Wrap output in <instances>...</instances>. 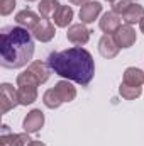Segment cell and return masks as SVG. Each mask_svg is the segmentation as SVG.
Here are the masks:
<instances>
[{
  "label": "cell",
  "instance_id": "cell-1",
  "mask_svg": "<svg viewBox=\"0 0 144 146\" xmlns=\"http://www.w3.org/2000/svg\"><path fill=\"white\" fill-rule=\"evenodd\" d=\"M48 65L54 75L75 82L81 87H87L95 75V60L92 53L81 46L49 53Z\"/></svg>",
  "mask_w": 144,
  "mask_h": 146
},
{
  "label": "cell",
  "instance_id": "cell-2",
  "mask_svg": "<svg viewBox=\"0 0 144 146\" xmlns=\"http://www.w3.org/2000/svg\"><path fill=\"white\" fill-rule=\"evenodd\" d=\"M34 36L20 26H7L0 33V65L9 70H17L32 63Z\"/></svg>",
  "mask_w": 144,
  "mask_h": 146
},
{
  "label": "cell",
  "instance_id": "cell-3",
  "mask_svg": "<svg viewBox=\"0 0 144 146\" xmlns=\"http://www.w3.org/2000/svg\"><path fill=\"white\" fill-rule=\"evenodd\" d=\"M49 75H51V68L48 63L36 60L32 63H29V66L24 70L22 73L17 75V87H22V85H27V87H39L42 83H46L49 80Z\"/></svg>",
  "mask_w": 144,
  "mask_h": 146
},
{
  "label": "cell",
  "instance_id": "cell-4",
  "mask_svg": "<svg viewBox=\"0 0 144 146\" xmlns=\"http://www.w3.org/2000/svg\"><path fill=\"white\" fill-rule=\"evenodd\" d=\"M0 99H2L0 100V104H2L0 112L2 114H7L9 110H12L14 107L20 106V102H19V92L10 83H2L0 85Z\"/></svg>",
  "mask_w": 144,
  "mask_h": 146
},
{
  "label": "cell",
  "instance_id": "cell-5",
  "mask_svg": "<svg viewBox=\"0 0 144 146\" xmlns=\"http://www.w3.org/2000/svg\"><path fill=\"white\" fill-rule=\"evenodd\" d=\"M32 139L29 138V133H19L14 134L10 133L9 126L3 124L2 126V136H0V146H27Z\"/></svg>",
  "mask_w": 144,
  "mask_h": 146
},
{
  "label": "cell",
  "instance_id": "cell-6",
  "mask_svg": "<svg viewBox=\"0 0 144 146\" xmlns=\"http://www.w3.org/2000/svg\"><path fill=\"white\" fill-rule=\"evenodd\" d=\"M112 36H114L115 42H117V46H119L120 49H127V48L134 46V42H136V39H137L136 29H134L132 26H129V24L120 26Z\"/></svg>",
  "mask_w": 144,
  "mask_h": 146
},
{
  "label": "cell",
  "instance_id": "cell-7",
  "mask_svg": "<svg viewBox=\"0 0 144 146\" xmlns=\"http://www.w3.org/2000/svg\"><path fill=\"white\" fill-rule=\"evenodd\" d=\"M92 31L87 27V24L80 22V24H71L66 31V39L75 44V46H81V44H87L88 39H90Z\"/></svg>",
  "mask_w": 144,
  "mask_h": 146
},
{
  "label": "cell",
  "instance_id": "cell-8",
  "mask_svg": "<svg viewBox=\"0 0 144 146\" xmlns=\"http://www.w3.org/2000/svg\"><path fill=\"white\" fill-rule=\"evenodd\" d=\"M42 126H44V112L41 109H32L31 112H27V115L22 121V127L29 134L39 133L42 129Z\"/></svg>",
  "mask_w": 144,
  "mask_h": 146
},
{
  "label": "cell",
  "instance_id": "cell-9",
  "mask_svg": "<svg viewBox=\"0 0 144 146\" xmlns=\"http://www.w3.org/2000/svg\"><path fill=\"white\" fill-rule=\"evenodd\" d=\"M100 14H102V3L100 2H95V0H90L85 5H81L80 7V12H78V15H80V19H81L83 24L95 22V19H98Z\"/></svg>",
  "mask_w": 144,
  "mask_h": 146
},
{
  "label": "cell",
  "instance_id": "cell-10",
  "mask_svg": "<svg viewBox=\"0 0 144 146\" xmlns=\"http://www.w3.org/2000/svg\"><path fill=\"white\" fill-rule=\"evenodd\" d=\"M42 17H39L34 10H31V9H22V10H19L17 14H15V22H17V26H20V27H24V29H27V31H34V27H36L37 24H39V21H41Z\"/></svg>",
  "mask_w": 144,
  "mask_h": 146
},
{
  "label": "cell",
  "instance_id": "cell-11",
  "mask_svg": "<svg viewBox=\"0 0 144 146\" xmlns=\"http://www.w3.org/2000/svg\"><path fill=\"white\" fill-rule=\"evenodd\" d=\"M32 36H34V39L41 41V42H49L53 37L56 36L54 24L49 19H41L39 24L34 27V31H32Z\"/></svg>",
  "mask_w": 144,
  "mask_h": 146
},
{
  "label": "cell",
  "instance_id": "cell-12",
  "mask_svg": "<svg viewBox=\"0 0 144 146\" xmlns=\"http://www.w3.org/2000/svg\"><path fill=\"white\" fill-rule=\"evenodd\" d=\"M120 26H122L120 15L115 14V12H112V10H110V12H105V14L100 17V21H98V27H100V31L105 33V34H114Z\"/></svg>",
  "mask_w": 144,
  "mask_h": 146
},
{
  "label": "cell",
  "instance_id": "cell-13",
  "mask_svg": "<svg viewBox=\"0 0 144 146\" xmlns=\"http://www.w3.org/2000/svg\"><path fill=\"white\" fill-rule=\"evenodd\" d=\"M119 49L120 48L117 46V42H115V39H114L112 34H104L100 37V41H98V53L104 58H107V60L115 58L119 54Z\"/></svg>",
  "mask_w": 144,
  "mask_h": 146
},
{
  "label": "cell",
  "instance_id": "cell-14",
  "mask_svg": "<svg viewBox=\"0 0 144 146\" xmlns=\"http://www.w3.org/2000/svg\"><path fill=\"white\" fill-rule=\"evenodd\" d=\"M73 15H75V12H73V9L70 5H59L58 10L53 15V22H54L56 27H70Z\"/></svg>",
  "mask_w": 144,
  "mask_h": 146
},
{
  "label": "cell",
  "instance_id": "cell-15",
  "mask_svg": "<svg viewBox=\"0 0 144 146\" xmlns=\"http://www.w3.org/2000/svg\"><path fill=\"white\" fill-rule=\"evenodd\" d=\"M144 19V7L141 3H132L124 14H122V21L126 22V24H129V26H132V24H139L141 21Z\"/></svg>",
  "mask_w": 144,
  "mask_h": 146
},
{
  "label": "cell",
  "instance_id": "cell-16",
  "mask_svg": "<svg viewBox=\"0 0 144 146\" xmlns=\"http://www.w3.org/2000/svg\"><path fill=\"white\" fill-rule=\"evenodd\" d=\"M122 83L126 85H131V87H141L144 83V72L136 68V66H129L126 68L124 72V78H122Z\"/></svg>",
  "mask_w": 144,
  "mask_h": 146
},
{
  "label": "cell",
  "instance_id": "cell-17",
  "mask_svg": "<svg viewBox=\"0 0 144 146\" xmlns=\"http://www.w3.org/2000/svg\"><path fill=\"white\" fill-rule=\"evenodd\" d=\"M54 88L59 94V97L63 99V102H71V100H75V97H76V88L73 87V83L70 80H65V78L59 80L54 85Z\"/></svg>",
  "mask_w": 144,
  "mask_h": 146
},
{
  "label": "cell",
  "instance_id": "cell-18",
  "mask_svg": "<svg viewBox=\"0 0 144 146\" xmlns=\"http://www.w3.org/2000/svg\"><path fill=\"white\" fill-rule=\"evenodd\" d=\"M19 92V102L20 106H31L37 100V87H27V85H22L17 88Z\"/></svg>",
  "mask_w": 144,
  "mask_h": 146
},
{
  "label": "cell",
  "instance_id": "cell-19",
  "mask_svg": "<svg viewBox=\"0 0 144 146\" xmlns=\"http://www.w3.org/2000/svg\"><path fill=\"white\" fill-rule=\"evenodd\" d=\"M59 0H41L39 5H37V10H39V15L42 19H53L54 12L58 10L59 7Z\"/></svg>",
  "mask_w": 144,
  "mask_h": 146
},
{
  "label": "cell",
  "instance_id": "cell-20",
  "mask_svg": "<svg viewBox=\"0 0 144 146\" xmlns=\"http://www.w3.org/2000/svg\"><path fill=\"white\" fill-rule=\"evenodd\" d=\"M42 104L48 107V109H58L61 104H65L63 102V99L59 97V94L56 92V88L53 87V88H48L46 92H44V95H42Z\"/></svg>",
  "mask_w": 144,
  "mask_h": 146
},
{
  "label": "cell",
  "instance_id": "cell-21",
  "mask_svg": "<svg viewBox=\"0 0 144 146\" xmlns=\"http://www.w3.org/2000/svg\"><path fill=\"white\" fill-rule=\"evenodd\" d=\"M119 94H120L122 99H126V100H136L137 97H141V94H143V87H131V85L120 83V87H119Z\"/></svg>",
  "mask_w": 144,
  "mask_h": 146
},
{
  "label": "cell",
  "instance_id": "cell-22",
  "mask_svg": "<svg viewBox=\"0 0 144 146\" xmlns=\"http://www.w3.org/2000/svg\"><path fill=\"white\" fill-rule=\"evenodd\" d=\"M132 3H134L132 0H115V2H112V12H115V14H119V15L122 17V14H124Z\"/></svg>",
  "mask_w": 144,
  "mask_h": 146
},
{
  "label": "cell",
  "instance_id": "cell-23",
  "mask_svg": "<svg viewBox=\"0 0 144 146\" xmlns=\"http://www.w3.org/2000/svg\"><path fill=\"white\" fill-rule=\"evenodd\" d=\"M15 5H17L15 0H0V14L3 17L9 15V14H12L14 9H15Z\"/></svg>",
  "mask_w": 144,
  "mask_h": 146
},
{
  "label": "cell",
  "instance_id": "cell-24",
  "mask_svg": "<svg viewBox=\"0 0 144 146\" xmlns=\"http://www.w3.org/2000/svg\"><path fill=\"white\" fill-rule=\"evenodd\" d=\"M68 2H70L71 5H80V7H81V5H85L87 2H90V0H68Z\"/></svg>",
  "mask_w": 144,
  "mask_h": 146
},
{
  "label": "cell",
  "instance_id": "cell-25",
  "mask_svg": "<svg viewBox=\"0 0 144 146\" xmlns=\"http://www.w3.org/2000/svg\"><path fill=\"white\" fill-rule=\"evenodd\" d=\"M27 146H46V145H44L42 141H37V139H32V141H31V143H29Z\"/></svg>",
  "mask_w": 144,
  "mask_h": 146
},
{
  "label": "cell",
  "instance_id": "cell-26",
  "mask_svg": "<svg viewBox=\"0 0 144 146\" xmlns=\"http://www.w3.org/2000/svg\"><path fill=\"white\" fill-rule=\"evenodd\" d=\"M139 29H141V33L144 34V19L141 21V22H139Z\"/></svg>",
  "mask_w": 144,
  "mask_h": 146
},
{
  "label": "cell",
  "instance_id": "cell-27",
  "mask_svg": "<svg viewBox=\"0 0 144 146\" xmlns=\"http://www.w3.org/2000/svg\"><path fill=\"white\" fill-rule=\"evenodd\" d=\"M26 2H36V0H26Z\"/></svg>",
  "mask_w": 144,
  "mask_h": 146
},
{
  "label": "cell",
  "instance_id": "cell-28",
  "mask_svg": "<svg viewBox=\"0 0 144 146\" xmlns=\"http://www.w3.org/2000/svg\"><path fill=\"white\" fill-rule=\"evenodd\" d=\"M105 2H115V0H105Z\"/></svg>",
  "mask_w": 144,
  "mask_h": 146
}]
</instances>
